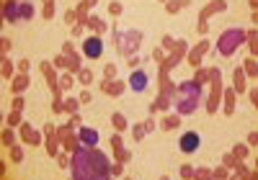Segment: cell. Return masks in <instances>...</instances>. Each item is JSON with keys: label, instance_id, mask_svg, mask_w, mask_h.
I'll use <instances>...</instances> for the list:
<instances>
[{"label": "cell", "instance_id": "6da1fadb", "mask_svg": "<svg viewBox=\"0 0 258 180\" xmlns=\"http://www.w3.org/2000/svg\"><path fill=\"white\" fill-rule=\"evenodd\" d=\"M109 160L93 149H85V144L75 152L73 157V175L78 180H101V177H109Z\"/></svg>", "mask_w": 258, "mask_h": 180}, {"label": "cell", "instance_id": "7a4b0ae2", "mask_svg": "<svg viewBox=\"0 0 258 180\" xmlns=\"http://www.w3.org/2000/svg\"><path fill=\"white\" fill-rule=\"evenodd\" d=\"M202 103V85L199 82H183L178 87V93H176V108H178V114L188 116L191 111H197Z\"/></svg>", "mask_w": 258, "mask_h": 180}, {"label": "cell", "instance_id": "3957f363", "mask_svg": "<svg viewBox=\"0 0 258 180\" xmlns=\"http://www.w3.org/2000/svg\"><path fill=\"white\" fill-rule=\"evenodd\" d=\"M243 41H245V34H243L240 29H235V31H227V34H222V39L217 41V49H220V54L230 57L235 49L240 47Z\"/></svg>", "mask_w": 258, "mask_h": 180}, {"label": "cell", "instance_id": "277c9868", "mask_svg": "<svg viewBox=\"0 0 258 180\" xmlns=\"http://www.w3.org/2000/svg\"><path fill=\"white\" fill-rule=\"evenodd\" d=\"M140 41H142L140 31H121V34H119V52H121L124 57L135 54L137 47H140Z\"/></svg>", "mask_w": 258, "mask_h": 180}, {"label": "cell", "instance_id": "5b68a950", "mask_svg": "<svg viewBox=\"0 0 258 180\" xmlns=\"http://www.w3.org/2000/svg\"><path fill=\"white\" fill-rule=\"evenodd\" d=\"M199 144H202V139H199L197 131H186L181 137V152H197Z\"/></svg>", "mask_w": 258, "mask_h": 180}, {"label": "cell", "instance_id": "8992f818", "mask_svg": "<svg viewBox=\"0 0 258 180\" xmlns=\"http://www.w3.org/2000/svg\"><path fill=\"white\" fill-rule=\"evenodd\" d=\"M6 16H8L11 21H18V18H29V16H31V6H16V3H11V6L6 8Z\"/></svg>", "mask_w": 258, "mask_h": 180}, {"label": "cell", "instance_id": "52a82bcc", "mask_svg": "<svg viewBox=\"0 0 258 180\" xmlns=\"http://www.w3.org/2000/svg\"><path fill=\"white\" fill-rule=\"evenodd\" d=\"M129 87H132L135 93H142V90L147 87V75H145L142 70H137L132 77H129Z\"/></svg>", "mask_w": 258, "mask_h": 180}, {"label": "cell", "instance_id": "ba28073f", "mask_svg": "<svg viewBox=\"0 0 258 180\" xmlns=\"http://www.w3.org/2000/svg\"><path fill=\"white\" fill-rule=\"evenodd\" d=\"M101 49H103V44H101V39H88V41H85V54H88L91 59L101 57Z\"/></svg>", "mask_w": 258, "mask_h": 180}, {"label": "cell", "instance_id": "9c48e42d", "mask_svg": "<svg viewBox=\"0 0 258 180\" xmlns=\"http://www.w3.org/2000/svg\"><path fill=\"white\" fill-rule=\"evenodd\" d=\"M80 144H88V147H96L98 144V134L93 131V129H80Z\"/></svg>", "mask_w": 258, "mask_h": 180}]
</instances>
